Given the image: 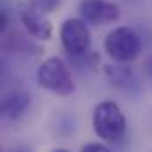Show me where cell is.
Listing matches in <instances>:
<instances>
[{"label":"cell","mask_w":152,"mask_h":152,"mask_svg":"<svg viewBox=\"0 0 152 152\" xmlns=\"http://www.w3.org/2000/svg\"><path fill=\"white\" fill-rule=\"evenodd\" d=\"M51 152H69L67 149H62V147H58V149H53Z\"/></svg>","instance_id":"14"},{"label":"cell","mask_w":152,"mask_h":152,"mask_svg":"<svg viewBox=\"0 0 152 152\" xmlns=\"http://www.w3.org/2000/svg\"><path fill=\"white\" fill-rule=\"evenodd\" d=\"M20 21L23 25V28L27 30V34L36 41H50L53 36V27L51 23L44 18L42 12H39L32 4L21 5L20 7Z\"/></svg>","instance_id":"6"},{"label":"cell","mask_w":152,"mask_h":152,"mask_svg":"<svg viewBox=\"0 0 152 152\" xmlns=\"http://www.w3.org/2000/svg\"><path fill=\"white\" fill-rule=\"evenodd\" d=\"M37 81L44 90H48L55 96H60V97H67L76 90L71 69L60 57L46 58L39 66Z\"/></svg>","instance_id":"2"},{"label":"cell","mask_w":152,"mask_h":152,"mask_svg":"<svg viewBox=\"0 0 152 152\" xmlns=\"http://www.w3.org/2000/svg\"><path fill=\"white\" fill-rule=\"evenodd\" d=\"M78 12L87 25L94 27L115 23L120 18L118 5L108 0H81L78 5Z\"/></svg>","instance_id":"5"},{"label":"cell","mask_w":152,"mask_h":152,"mask_svg":"<svg viewBox=\"0 0 152 152\" xmlns=\"http://www.w3.org/2000/svg\"><path fill=\"white\" fill-rule=\"evenodd\" d=\"M60 42L73 58L87 57L90 51V30L81 18H67L60 27Z\"/></svg>","instance_id":"4"},{"label":"cell","mask_w":152,"mask_h":152,"mask_svg":"<svg viewBox=\"0 0 152 152\" xmlns=\"http://www.w3.org/2000/svg\"><path fill=\"white\" fill-rule=\"evenodd\" d=\"M142 69H143V75H145V78L152 80V55H151V57H147V58L143 60Z\"/></svg>","instance_id":"12"},{"label":"cell","mask_w":152,"mask_h":152,"mask_svg":"<svg viewBox=\"0 0 152 152\" xmlns=\"http://www.w3.org/2000/svg\"><path fill=\"white\" fill-rule=\"evenodd\" d=\"M7 27H9V16H7V11L2 9V12H0V30L5 32Z\"/></svg>","instance_id":"13"},{"label":"cell","mask_w":152,"mask_h":152,"mask_svg":"<svg viewBox=\"0 0 152 152\" xmlns=\"http://www.w3.org/2000/svg\"><path fill=\"white\" fill-rule=\"evenodd\" d=\"M30 96L23 90H12L9 94H5V97L2 99V113L9 120H18L27 113V110L30 108Z\"/></svg>","instance_id":"8"},{"label":"cell","mask_w":152,"mask_h":152,"mask_svg":"<svg viewBox=\"0 0 152 152\" xmlns=\"http://www.w3.org/2000/svg\"><path fill=\"white\" fill-rule=\"evenodd\" d=\"M12 152H30V151H27V149H16V151H12Z\"/></svg>","instance_id":"15"},{"label":"cell","mask_w":152,"mask_h":152,"mask_svg":"<svg viewBox=\"0 0 152 152\" xmlns=\"http://www.w3.org/2000/svg\"><path fill=\"white\" fill-rule=\"evenodd\" d=\"M104 75L106 80L110 81V85L124 90V92H138L140 88V81L134 75V71L127 66V64H115V66H106L104 67Z\"/></svg>","instance_id":"7"},{"label":"cell","mask_w":152,"mask_h":152,"mask_svg":"<svg viewBox=\"0 0 152 152\" xmlns=\"http://www.w3.org/2000/svg\"><path fill=\"white\" fill-rule=\"evenodd\" d=\"M92 127L97 138L106 143H118L126 136L127 120L120 106L115 101H101L96 104L92 113Z\"/></svg>","instance_id":"1"},{"label":"cell","mask_w":152,"mask_h":152,"mask_svg":"<svg viewBox=\"0 0 152 152\" xmlns=\"http://www.w3.org/2000/svg\"><path fill=\"white\" fill-rule=\"evenodd\" d=\"M104 51L115 64H129L142 53V39L129 27H115L104 39Z\"/></svg>","instance_id":"3"},{"label":"cell","mask_w":152,"mask_h":152,"mask_svg":"<svg viewBox=\"0 0 152 152\" xmlns=\"http://www.w3.org/2000/svg\"><path fill=\"white\" fill-rule=\"evenodd\" d=\"M30 4L37 9L39 12L50 14V12H53V11L62 4V0H30Z\"/></svg>","instance_id":"10"},{"label":"cell","mask_w":152,"mask_h":152,"mask_svg":"<svg viewBox=\"0 0 152 152\" xmlns=\"http://www.w3.org/2000/svg\"><path fill=\"white\" fill-rule=\"evenodd\" d=\"M80 152H112L103 142H88L81 147Z\"/></svg>","instance_id":"11"},{"label":"cell","mask_w":152,"mask_h":152,"mask_svg":"<svg viewBox=\"0 0 152 152\" xmlns=\"http://www.w3.org/2000/svg\"><path fill=\"white\" fill-rule=\"evenodd\" d=\"M4 48L11 50V51H21V53H34V55L41 53V48H39L37 44H34L30 41V37H25L21 34H11V36H7L5 42H4Z\"/></svg>","instance_id":"9"}]
</instances>
